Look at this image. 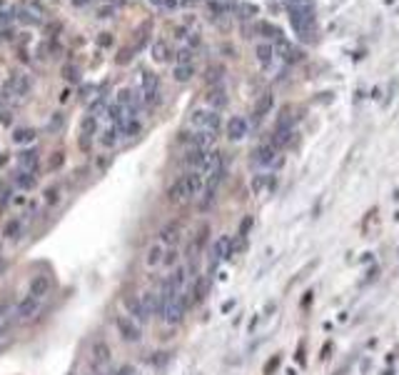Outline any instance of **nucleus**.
Wrapping results in <instances>:
<instances>
[{
    "mask_svg": "<svg viewBox=\"0 0 399 375\" xmlns=\"http://www.w3.org/2000/svg\"><path fill=\"white\" fill-rule=\"evenodd\" d=\"M202 190H205V178L197 170H190L170 185L167 198H170V203H190V200H197Z\"/></svg>",
    "mask_w": 399,
    "mask_h": 375,
    "instance_id": "f257e3e1",
    "label": "nucleus"
},
{
    "mask_svg": "<svg viewBox=\"0 0 399 375\" xmlns=\"http://www.w3.org/2000/svg\"><path fill=\"white\" fill-rule=\"evenodd\" d=\"M289 23L294 28V33L302 38V40H310L312 38V30H315V5H305V8H294L289 10Z\"/></svg>",
    "mask_w": 399,
    "mask_h": 375,
    "instance_id": "f03ea898",
    "label": "nucleus"
},
{
    "mask_svg": "<svg viewBox=\"0 0 399 375\" xmlns=\"http://www.w3.org/2000/svg\"><path fill=\"white\" fill-rule=\"evenodd\" d=\"M187 305H190V293L175 295V298H172L170 303H165V308L160 310L162 323H165V325H170V328L180 325V323L185 320V310H187Z\"/></svg>",
    "mask_w": 399,
    "mask_h": 375,
    "instance_id": "7ed1b4c3",
    "label": "nucleus"
},
{
    "mask_svg": "<svg viewBox=\"0 0 399 375\" xmlns=\"http://www.w3.org/2000/svg\"><path fill=\"white\" fill-rule=\"evenodd\" d=\"M190 125H192L195 130H207V133H215V135H217V130H220V125H222V118H220V113L212 110V108H197V110L190 113Z\"/></svg>",
    "mask_w": 399,
    "mask_h": 375,
    "instance_id": "20e7f679",
    "label": "nucleus"
},
{
    "mask_svg": "<svg viewBox=\"0 0 399 375\" xmlns=\"http://www.w3.org/2000/svg\"><path fill=\"white\" fill-rule=\"evenodd\" d=\"M115 330H118L122 343L135 345V343L142 340V325H140L137 320H132L130 315H125V313H122V315H115Z\"/></svg>",
    "mask_w": 399,
    "mask_h": 375,
    "instance_id": "39448f33",
    "label": "nucleus"
},
{
    "mask_svg": "<svg viewBox=\"0 0 399 375\" xmlns=\"http://www.w3.org/2000/svg\"><path fill=\"white\" fill-rule=\"evenodd\" d=\"M122 308H125V315H130L132 320H137L140 325H147L150 313L145 310L140 295H122Z\"/></svg>",
    "mask_w": 399,
    "mask_h": 375,
    "instance_id": "423d86ee",
    "label": "nucleus"
},
{
    "mask_svg": "<svg viewBox=\"0 0 399 375\" xmlns=\"http://www.w3.org/2000/svg\"><path fill=\"white\" fill-rule=\"evenodd\" d=\"M38 310H40V300L38 298H33V295H25L18 305H15V320H30V318H35L38 315Z\"/></svg>",
    "mask_w": 399,
    "mask_h": 375,
    "instance_id": "0eeeda50",
    "label": "nucleus"
},
{
    "mask_svg": "<svg viewBox=\"0 0 399 375\" xmlns=\"http://www.w3.org/2000/svg\"><path fill=\"white\" fill-rule=\"evenodd\" d=\"M165 253H167V248L160 243V240H155L150 248L145 250V258H142V263H145V268L147 270H155V268H162V260H165Z\"/></svg>",
    "mask_w": 399,
    "mask_h": 375,
    "instance_id": "6e6552de",
    "label": "nucleus"
},
{
    "mask_svg": "<svg viewBox=\"0 0 399 375\" xmlns=\"http://www.w3.org/2000/svg\"><path fill=\"white\" fill-rule=\"evenodd\" d=\"M232 238L230 235H220L215 243H212V263H222V260H227L230 255H232Z\"/></svg>",
    "mask_w": 399,
    "mask_h": 375,
    "instance_id": "1a4fd4ad",
    "label": "nucleus"
},
{
    "mask_svg": "<svg viewBox=\"0 0 399 375\" xmlns=\"http://www.w3.org/2000/svg\"><path fill=\"white\" fill-rule=\"evenodd\" d=\"M180 235H182L180 223H167V225H162V228H160L158 240L165 245V248H175V245H177V240H180Z\"/></svg>",
    "mask_w": 399,
    "mask_h": 375,
    "instance_id": "9d476101",
    "label": "nucleus"
},
{
    "mask_svg": "<svg viewBox=\"0 0 399 375\" xmlns=\"http://www.w3.org/2000/svg\"><path fill=\"white\" fill-rule=\"evenodd\" d=\"M277 160V150L270 145V143H265V145H260L255 153H252V163L255 165H260V168H267V165H272Z\"/></svg>",
    "mask_w": 399,
    "mask_h": 375,
    "instance_id": "9b49d317",
    "label": "nucleus"
},
{
    "mask_svg": "<svg viewBox=\"0 0 399 375\" xmlns=\"http://www.w3.org/2000/svg\"><path fill=\"white\" fill-rule=\"evenodd\" d=\"M142 100H145L147 105L158 103V75L150 73V70L142 75Z\"/></svg>",
    "mask_w": 399,
    "mask_h": 375,
    "instance_id": "f8f14e48",
    "label": "nucleus"
},
{
    "mask_svg": "<svg viewBox=\"0 0 399 375\" xmlns=\"http://www.w3.org/2000/svg\"><path fill=\"white\" fill-rule=\"evenodd\" d=\"M95 133H97V118H95V115H87V118L82 120V125H80V148H82V150L90 148Z\"/></svg>",
    "mask_w": 399,
    "mask_h": 375,
    "instance_id": "ddd939ff",
    "label": "nucleus"
},
{
    "mask_svg": "<svg viewBox=\"0 0 399 375\" xmlns=\"http://www.w3.org/2000/svg\"><path fill=\"white\" fill-rule=\"evenodd\" d=\"M50 288H53V280H50V275H35L33 280H30V290H28V295H33V298H38V300H42L47 293H50Z\"/></svg>",
    "mask_w": 399,
    "mask_h": 375,
    "instance_id": "4468645a",
    "label": "nucleus"
},
{
    "mask_svg": "<svg viewBox=\"0 0 399 375\" xmlns=\"http://www.w3.org/2000/svg\"><path fill=\"white\" fill-rule=\"evenodd\" d=\"M247 130H250V125H247V120L242 115H232L227 120V138L230 140H242L247 135Z\"/></svg>",
    "mask_w": 399,
    "mask_h": 375,
    "instance_id": "2eb2a0df",
    "label": "nucleus"
},
{
    "mask_svg": "<svg viewBox=\"0 0 399 375\" xmlns=\"http://www.w3.org/2000/svg\"><path fill=\"white\" fill-rule=\"evenodd\" d=\"M292 125H277L275 128V133H272V138H270V145L279 150V148H284V145H289V140H292Z\"/></svg>",
    "mask_w": 399,
    "mask_h": 375,
    "instance_id": "dca6fc26",
    "label": "nucleus"
},
{
    "mask_svg": "<svg viewBox=\"0 0 399 375\" xmlns=\"http://www.w3.org/2000/svg\"><path fill=\"white\" fill-rule=\"evenodd\" d=\"M207 105L212 108V110H222L225 105H227V93L222 90V88H212L210 90V95H207Z\"/></svg>",
    "mask_w": 399,
    "mask_h": 375,
    "instance_id": "f3484780",
    "label": "nucleus"
},
{
    "mask_svg": "<svg viewBox=\"0 0 399 375\" xmlns=\"http://www.w3.org/2000/svg\"><path fill=\"white\" fill-rule=\"evenodd\" d=\"M38 150L35 148H28V150H23L20 155H18V160H20V168L23 170H33L35 173V168H38Z\"/></svg>",
    "mask_w": 399,
    "mask_h": 375,
    "instance_id": "a211bd4d",
    "label": "nucleus"
},
{
    "mask_svg": "<svg viewBox=\"0 0 399 375\" xmlns=\"http://www.w3.org/2000/svg\"><path fill=\"white\" fill-rule=\"evenodd\" d=\"M257 60L265 65V68H270L275 60H277V53H275V45H257Z\"/></svg>",
    "mask_w": 399,
    "mask_h": 375,
    "instance_id": "6ab92c4d",
    "label": "nucleus"
},
{
    "mask_svg": "<svg viewBox=\"0 0 399 375\" xmlns=\"http://www.w3.org/2000/svg\"><path fill=\"white\" fill-rule=\"evenodd\" d=\"M272 105H275V95H272V93H265V95L257 100V105H255V118H257V120L265 118V115L272 110Z\"/></svg>",
    "mask_w": 399,
    "mask_h": 375,
    "instance_id": "aec40b11",
    "label": "nucleus"
},
{
    "mask_svg": "<svg viewBox=\"0 0 399 375\" xmlns=\"http://www.w3.org/2000/svg\"><path fill=\"white\" fill-rule=\"evenodd\" d=\"M18 13H20L18 18H20L23 23H28V25L38 23V20H40V15H42V13H40V8H38V5H23V8L18 10Z\"/></svg>",
    "mask_w": 399,
    "mask_h": 375,
    "instance_id": "412c9836",
    "label": "nucleus"
},
{
    "mask_svg": "<svg viewBox=\"0 0 399 375\" xmlns=\"http://www.w3.org/2000/svg\"><path fill=\"white\" fill-rule=\"evenodd\" d=\"M140 300H142V305H145V310H147L150 315H158V313H160L158 295H155V290H145V293H140Z\"/></svg>",
    "mask_w": 399,
    "mask_h": 375,
    "instance_id": "4be33fe9",
    "label": "nucleus"
},
{
    "mask_svg": "<svg viewBox=\"0 0 399 375\" xmlns=\"http://www.w3.org/2000/svg\"><path fill=\"white\" fill-rule=\"evenodd\" d=\"M272 185H275V178H270L267 173H260V175L252 178V190H255L257 195H260L265 188H272Z\"/></svg>",
    "mask_w": 399,
    "mask_h": 375,
    "instance_id": "5701e85b",
    "label": "nucleus"
},
{
    "mask_svg": "<svg viewBox=\"0 0 399 375\" xmlns=\"http://www.w3.org/2000/svg\"><path fill=\"white\" fill-rule=\"evenodd\" d=\"M120 140V130L118 125H113V128H108L103 135H100V143H103V148H115Z\"/></svg>",
    "mask_w": 399,
    "mask_h": 375,
    "instance_id": "b1692460",
    "label": "nucleus"
},
{
    "mask_svg": "<svg viewBox=\"0 0 399 375\" xmlns=\"http://www.w3.org/2000/svg\"><path fill=\"white\" fill-rule=\"evenodd\" d=\"M35 183H38V178H35L33 170H20V173H18V185H20L23 190H33Z\"/></svg>",
    "mask_w": 399,
    "mask_h": 375,
    "instance_id": "393cba45",
    "label": "nucleus"
},
{
    "mask_svg": "<svg viewBox=\"0 0 399 375\" xmlns=\"http://www.w3.org/2000/svg\"><path fill=\"white\" fill-rule=\"evenodd\" d=\"M195 75V65H177L175 68V80L177 83H187Z\"/></svg>",
    "mask_w": 399,
    "mask_h": 375,
    "instance_id": "a878e982",
    "label": "nucleus"
},
{
    "mask_svg": "<svg viewBox=\"0 0 399 375\" xmlns=\"http://www.w3.org/2000/svg\"><path fill=\"white\" fill-rule=\"evenodd\" d=\"M153 58L160 60V63L170 58V48H167V43H165V40H155V43H153Z\"/></svg>",
    "mask_w": 399,
    "mask_h": 375,
    "instance_id": "bb28decb",
    "label": "nucleus"
},
{
    "mask_svg": "<svg viewBox=\"0 0 399 375\" xmlns=\"http://www.w3.org/2000/svg\"><path fill=\"white\" fill-rule=\"evenodd\" d=\"M13 140L15 143H30V140H35V130L33 128H18L13 133Z\"/></svg>",
    "mask_w": 399,
    "mask_h": 375,
    "instance_id": "cd10ccee",
    "label": "nucleus"
},
{
    "mask_svg": "<svg viewBox=\"0 0 399 375\" xmlns=\"http://www.w3.org/2000/svg\"><path fill=\"white\" fill-rule=\"evenodd\" d=\"M257 33H262L265 38H272V40H279V38H282L279 28H275L272 23H260V25H257Z\"/></svg>",
    "mask_w": 399,
    "mask_h": 375,
    "instance_id": "c85d7f7f",
    "label": "nucleus"
},
{
    "mask_svg": "<svg viewBox=\"0 0 399 375\" xmlns=\"http://www.w3.org/2000/svg\"><path fill=\"white\" fill-rule=\"evenodd\" d=\"M3 235H5V238H10V240H15V238L20 235V223H18V220H10V223H5V228H3Z\"/></svg>",
    "mask_w": 399,
    "mask_h": 375,
    "instance_id": "c756f323",
    "label": "nucleus"
},
{
    "mask_svg": "<svg viewBox=\"0 0 399 375\" xmlns=\"http://www.w3.org/2000/svg\"><path fill=\"white\" fill-rule=\"evenodd\" d=\"M237 13H239V18H252V15H257V5L242 3V5H237Z\"/></svg>",
    "mask_w": 399,
    "mask_h": 375,
    "instance_id": "7c9ffc66",
    "label": "nucleus"
},
{
    "mask_svg": "<svg viewBox=\"0 0 399 375\" xmlns=\"http://www.w3.org/2000/svg\"><path fill=\"white\" fill-rule=\"evenodd\" d=\"M177 65H192V50L190 48H182L177 53Z\"/></svg>",
    "mask_w": 399,
    "mask_h": 375,
    "instance_id": "2f4dec72",
    "label": "nucleus"
},
{
    "mask_svg": "<svg viewBox=\"0 0 399 375\" xmlns=\"http://www.w3.org/2000/svg\"><path fill=\"white\" fill-rule=\"evenodd\" d=\"M63 163H65V153H60V150H58V153H53V158L47 160V170H58Z\"/></svg>",
    "mask_w": 399,
    "mask_h": 375,
    "instance_id": "473e14b6",
    "label": "nucleus"
},
{
    "mask_svg": "<svg viewBox=\"0 0 399 375\" xmlns=\"http://www.w3.org/2000/svg\"><path fill=\"white\" fill-rule=\"evenodd\" d=\"M58 198H60V190H58V188H47V190H45V205H55Z\"/></svg>",
    "mask_w": 399,
    "mask_h": 375,
    "instance_id": "72a5a7b5",
    "label": "nucleus"
},
{
    "mask_svg": "<svg viewBox=\"0 0 399 375\" xmlns=\"http://www.w3.org/2000/svg\"><path fill=\"white\" fill-rule=\"evenodd\" d=\"M175 263H177V248H167L162 265H165V268H170V265H175Z\"/></svg>",
    "mask_w": 399,
    "mask_h": 375,
    "instance_id": "f704fd0d",
    "label": "nucleus"
},
{
    "mask_svg": "<svg viewBox=\"0 0 399 375\" xmlns=\"http://www.w3.org/2000/svg\"><path fill=\"white\" fill-rule=\"evenodd\" d=\"M220 78H222V68H210V70H207V80H210V83H217Z\"/></svg>",
    "mask_w": 399,
    "mask_h": 375,
    "instance_id": "c9c22d12",
    "label": "nucleus"
},
{
    "mask_svg": "<svg viewBox=\"0 0 399 375\" xmlns=\"http://www.w3.org/2000/svg\"><path fill=\"white\" fill-rule=\"evenodd\" d=\"M63 75H65L68 80H78V68H75V65H68V68H63Z\"/></svg>",
    "mask_w": 399,
    "mask_h": 375,
    "instance_id": "e433bc0d",
    "label": "nucleus"
},
{
    "mask_svg": "<svg viewBox=\"0 0 399 375\" xmlns=\"http://www.w3.org/2000/svg\"><path fill=\"white\" fill-rule=\"evenodd\" d=\"M113 13H115V5H105L97 10V18H113Z\"/></svg>",
    "mask_w": 399,
    "mask_h": 375,
    "instance_id": "4c0bfd02",
    "label": "nucleus"
},
{
    "mask_svg": "<svg viewBox=\"0 0 399 375\" xmlns=\"http://www.w3.org/2000/svg\"><path fill=\"white\" fill-rule=\"evenodd\" d=\"M115 375H137V370L132 365H120L118 370H115Z\"/></svg>",
    "mask_w": 399,
    "mask_h": 375,
    "instance_id": "58836bf2",
    "label": "nucleus"
},
{
    "mask_svg": "<svg viewBox=\"0 0 399 375\" xmlns=\"http://www.w3.org/2000/svg\"><path fill=\"white\" fill-rule=\"evenodd\" d=\"M60 125H63V115H60V113H58V115H55V118H53V120H50V125H47V128H50V130H58V128H60Z\"/></svg>",
    "mask_w": 399,
    "mask_h": 375,
    "instance_id": "ea45409f",
    "label": "nucleus"
},
{
    "mask_svg": "<svg viewBox=\"0 0 399 375\" xmlns=\"http://www.w3.org/2000/svg\"><path fill=\"white\" fill-rule=\"evenodd\" d=\"M97 43H100V45H110V43H113V38H110V33H103V35L97 38Z\"/></svg>",
    "mask_w": 399,
    "mask_h": 375,
    "instance_id": "a19ab883",
    "label": "nucleus"
},
{
    "mask_svg": "<svg viewBox=\"0 0 399 375\" xmlns=\"http://www.w3.org/2000/svg\"><path fill=\"white\" fill-rule=\"evenodd\" d=\"M10 120H13V118H10V113H3V115H0V123H3V125H10Z\"/></svg>",
    "mask_w": 399,
    "mask_h": 375,
    "instance_id": "79ce46f5",
    "label": "nucleus"
},
{
    "mask_svg": "<svg viewBox=\"0 0 399 375\" xmlns=\"http://www.w3.org/2000/svg\"><path fill=\"white\" fill-rule=\"evenodd\" d=\"M162 8H170V10H172V8H177V0H165Z\"/></svg>",
    "mask_w": 399,
    "mask_h": 375,
    "instance_id": "37998d69",
    "label": "nucleus"
},
{
    "mask_svg": "<svg viewBox=\"0 0 399 375\" xmlns=\"http://www.w3.org/2000/svg\"><path fill=\"white\" fill-rule=\"evenodd\" d=\"M8 313V303L5 300H0V315H5Z\"/></svg>",
    "mask_w": 399,
    "mask_h": 375,
    "instance_id": "c03bdc74",
    "label": "nucleus"
},
{
    "mask_svg": "<svg viewBox=\"0 0 399 375\" xmlns=\"http://www.w3.org/2000/svg\"><path fill=\"white\" fill-rule=\"evenodd\" d=\"M68 98H70V90H63V93H60V100H63V103H65V100H68Z\"/></svg>",
    "mask_w": 399,
    "mask_h": 375,
    "instance_id": "a18cd8bd",
    "label": "nucleus"
},
{
    "mask_svg": "<svg viewBox=\"0 0 399 375\" xmlns=\"http://www.w3.org/2000/svg\"><path fill=\"white\" fill-rule=\"evenodd\" d=\"M150 3H153V5H160V8L165 5V0H150Z\"/></svg>",
    "mask_w": 399,
    "mask_h": 375,
    "instance_id": "49530a36",
    "label": "nucleus"
},
{
    "mask_svg": "<svg viewBox=\"0 0 399 375\" xmlns=\"http://www.w3.org/2000/svg\"><path fill=\"white\" fill-rule=\"evenodd\" d=\"M3 268H5V260H3V258H0V270H3Z\"/></svg>",
    "mask_w": 399,
    "mask_h": 375,
    "instance_id": "de8ad7c7",
    "label": "nucleus"
}]
</instances>
